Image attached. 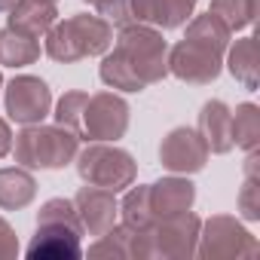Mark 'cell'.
Instances as JSON below:
<instances>
[{"label": "cell", "instance_id": "cell-1", "mask_svg": "<svg viewBox=\"0 0 260 260\" xmlns=\"http://www.w3.org/2000/svg\"><path fill=\"white\" fill-rule=\"evenodd\" d=\"M113 40V49H107L98 64V77L107 89L135 95L169 77V40L162 31L128 22Z\"/></svg>", "mask_w": 260, "mask_h": 260}, {"label": "cell", "instance_id": "cell-2", "mask_svg": "<svg viewBox=\"0 0 260 260\" xmlns=\"http://www.w3.org/2000/svg\"><path fill=\"white\" fill-rule=\"evenodd\" d=\"M233 31L214 13H193L184 40L169 46V74L187 86H208L223 71V55Z\"/></svg>", "mask_w": 260, "mask_h": 260}, {"label": "cell", "instance_id": "cell-3", "mask_svg": "<svg viewBox=\"0 0 260 260\" xmlns=\"http://www.w3.org/2000/svg\"><path fill=\"white\" fill-rule=\"evenodd\" d=\"M83 223L74 199H46L37 211V230L25 248L28 260H77L83 257Z\"/></svg>", "mask_w": 260, "mask_h": 260}, {"label": "cell", "instance_id": "cell-4", "mask_svg": "<svg viewBox=\"0 0 260 260\" xmlns=\"http://www.w3.org/2000/svg\"><path fill=\"white\" fill-rule=\"evenodd\" d=\"M113 46V25L92 13H77L55 22L43 34V52L58 64H74L83 58L104 55Z\"/></svg>", "mask_w": 260, "mask_h": 260}, {"label": "cell", "instance_id": "cell-5", "mask_svg": "<svg viewBox=\"0 0 260 260\" xmlns=\"http://www.w3.org/2000/svg\"><path fill=\"white\" fill-rule=\"evenodd\" d=\"M80 150V138L64 125H22V132L13 135V156L19 166L31 169V172H58L68 169L74 162Z\"/></svg>", "mask_w": 260, "mask_h": 260}, {"label": "cell", "instance_id": "cell-6", "mask_svg": "<svg viewBox=\"0 0 260 260\" xmlns=\"http://www.w3.org/2000/svg\"><path fill=\"white\" fill-rule=\"evenodd\" d=\"M199 226L202 220L193 211L172 214L153 220L150 230L135 233L132 230V257L135 260H187L196 257V242H199Z\"/></svg>", "mask_w": 260, "mask_h": 260}, {"label": "cell", "instance_id": "cell-7", "mask_svg": "<svg viewBox=\"0 0 260 260\" xmlns=\"http://www.w3.org/2000/svg\"><path fill=\"white\" fill-rule=\"evenodd\" d=\"M74 162H77V175L83 184H92L110 193H122L138 178L135 156L116 147V141H86V147L77 150Z\"/></svg>", "mask_w": 260, "mask_h": 260}, {"label": "cell", "instance_id": "cell-8", "mask_svg": "<svg viewBox=\"0 0 260 260\" xmlns=\"http://www.w3.org/2000/svg\"><path fill=\"white\" fill-rule=\"evenodd\" d=\"M132 107L119 92H95L86 98L77 138L80 141H119L128 132Z\"/></svg>", "mask_w": 260, "mask_h": 260}, {"label": "cell", "instance_id": "cell-9", "mask_svg": "<svg viewBox=\"0 0 260 260\" xmlns=\"http://www.w3.org/2000/svg\"><path fill=\"white\" fill-rule=\"evenodd\" d=\"M260 251V242L245 230V223L233 214H211L199 226L196 254L205 260H223V257H254Z\"/></svg>", "mask_w": 260, "mask_h": 260}, {"label": "cell", "instance_id": "cell-10", "mask_svg": "<svg viewBox=\"0 0 260 260\" xmlns=\"http://www.w3.org/2000/svg\"><path fill=\"white\" fill-rule=\"evenodd\" d=\"M4 107L7 116L19 125L43 122L52 113V89L34 74H16L10 83H4Z\"/></svg>", "mask_w": 260, "mask_h": 260}, {"label": "cell", "instance_id": "cell-11", "mask_svg": "<svg viewBox=\"0 0 260 260\" xmlns=\"http://www.w3.org/2000/svg\"><path fill=\"white\" fill-rule=\"evenodd\" d=\"M208 147L190 125H175L159 144V162L172 175H196L208 166Z\"/></svg>", "mask_w": 260, "mask_h": 260}, {"label": "cell", "instance_id": "cell-12", "mask_svg": "<svg viewBox=\"0 0 260 260\" xmlns=\"http://www.w3.org/2000/svg\"><path fill=\"white\" fill-rule=\"evenodd\" d=\"M74 208H77L80 223H83V230L89 236H101V233H107L119 220V199H116V193L92 187V184L77 190Z\"/></svg>", "mask_w": 260, "mask_h": 260}, {"label": "cell", "instance_id": "cell-13", "mask_svg": "<svg viewBox=\"0 0 260 260\" xmlns=\"http://www.w3.org/2000/svg\"><path fill=\"white\" fill-rule=\"evenodd\" d=\"M196 13V0H128V16L138 25L156 31H175L190 22Z\"/></svg>", "mask_w": 260, "mask_h": 260}, {"label": "cell", "instance_id": "cell-14", "mask_svg": "<svg viewBox=\"0 0 260 260\" xmlns=\"http://www.w3.org/2000/svg\"><path fill=\"white\" fill-rule=\"evenodd\" d=\"M196 202V184L190 181V175H166L156 184H150V208L153 217H172V214H184L190 211Z\"/></svg>", "mask_w": 260, "mask_h": 260}, {"label": "cell", "instance_id": "cell-15", "mask_svg": "<svg viewBox=\"0 0 260 260\" xmlns=\"http://www.w3.org/2000/svg\"><path fill=\"white\" fill-rule=\"evenodd\" d=\"M196 132L202 135L208 153H217V156L230 153L233 150V110L220 98L205 101L196 119Z\"/></svg>", "mask_w": 260, "mask_h": 260}, {"label": "cell", "instance_id": "cell-16", "mask_svg": "<svg viewBox=\"0 0 260 260\" xmlns=\"http://www.w3.org/2000/svg\"><path fill=\"white\" fill-rule=\"evenodd\" d=\"M55 22H58V10H55V4H46V0H16L7 10V28L22 31V34L37 37V40Z\"/></svg>", "mask_w": 260, "mask_h": 260}, {"label": "cell", "instance_id": "cell-17", "mask_svg": "<svg viewBox=\"0 0 260 260\" xmlns=\"http://www.w3.org/2000/svg\"><path fill=\"white\" fill-rule=\"evenodd\" d=\"M37 199V178L25 166H7L0 169V208L4 211H22Z\"/></svg>", "mask_w": 260, "mask_h": 260}, {"label": "cell", "instance_id": "cell-18", "mask_svg": "<svg viewBox=\"0 0 260 260\" xmlns=\"http://www.w3.org/2000/svg\"><path fill=\"white\" fill-rule=\"evenodd\" d=\"M223 64H226V71L233 74V80L242 83V89L257 92L260 77H257V46H254V37H242V40H236L233 46H226Z\"/></svg>", "mask_w": 260, "mask_h": 260}, {"label": "cell", "instance_id": "cell-19", "mask_svg": "<svg viewBox=\"0 0 260 260\" xmlns=\"http://www.w3.org/2000/svg\"><path fill=\"white\" fill-rule=\"evenodd\" d=\"M153 208H150V184H132L125 187V196L119 202V223L135 230V233H144L153 226Z\"/></svg>", "mask_w": 260, "mask_h": 260}, {"label": "cell", "instance_id": "cell-20", "mask_svg": "<svg viewBox=\"0 0 260 260\" xmlns=\"http://www.w3.org/2000/svg\"><path fill=\"white\" fill-rule=\"evenodd\" d=\"M40 40L37 37H28L22 31H13V28H4L0 31V64L4 68H28L40 58Z\"/></svg>", "mask_w": 260, "mask_h": 260}, {"label": "cell", "instance_id": "cell-21", "mask_svg": "<svg viewBox=\"0 0 260 260\" xmlns=\"http://www.w3.org/2000/svg\"><path fill=\"white\" fill-rule=\"evenodd\" d=\"M233 147L245 153L260 147V107L254 101H242L233 110Z\"/></svg>", "mask_w": 260, "mask_h": 260}, {"label": "cell", "instance_id": "cell-22", "mask_svg": "<svg viewBox=\"0 0 260 260\" xmlns=\"http://www.w3.org/2000/svg\"><path fill=\"white\" fill-rule=\"evenodd\" d=\"M257 166H260V153L251 150L245 156V181H242V190H239V214L248 223L260 220V175H257Z\"/></svg>", "mask_w": 260, "mask_h": 260}, {"label": "cell", "instance_id": "cell-23", "mask_svg": "<svg viewBox=\"0 0 260 260\" xmlns=\"http://www.w3.org/2000/svg\"><path fill=\"white\" fill-rule=\"evenodd\" d=\"M233 34L236 31H245L254 25L257 19V0H211V10Z\"/></svg>", "mask_w": 260, "mask_h": 260}, {"label": "cell", "instance_id": "cell-24", "mask_svg": "<svg viewBox=\"0 0 260 260\" xmlns=\"http://www.w3.org/2000/svg\"><path fill=\"white\" fill-rule=\"evenodd\" d=\"M89 257H122V260H128L132 257V230L116 220L107 233L95 236V242L89 245Z\"/></svg>", "mask_w": 260, "mask_h": 260}, {"label": "cell", "instance_id": "cell-25", "mask_svg": "<svg viewBox=\"0 0 260 260\" xmlns=\"http://www.w3.org/2000/svg\"><path fill=\"white\" fill-rule=\"evenodd\" d=\"M86 98H89V92L71 89V92H64L58 101H52V116H55V122L64 125V128H71L74 135H77V128H80V116H83Z\"/></svg>", "mask_w": 260, "mask_h": 260}, {"label": "cell", "instance_id": "cell-26", "mask_svg": "<svg viewBox=\"0 0 260 260\" xmlns=\"http://www.w3.org/2000/svg\"><path fill=\"white\" fill-rule=\"evenodd\" d=\"M19 236H16V230L10 226V220L7 217H0V260H13V257H19Z\"/></svg>", "mask_w": 260, "mask_h": 260}, {"label": "cell", "instance_id": "cell-27", "mask_svg": "<svg viewBox=\"0 0 260 260\" xmlns=\"http://www.w3.org/2000/svg\"><path fill=\"white\" fill-rule=\"evenodd\" d=\"M10 150H13V128H10V122L4 116H0V159L10 156Z\"/></svg>", "mask_w": 260, "mask_h": 260}, {"label": "cell", "instance_id": "cell-28", "mask_svg": "<svg viewBox=\"0 0 260 260\" xmlns=\"http://www.w3.org/2000/svg\"><path fill=\"white\" fill-rule=\"evenodd\" d=\"M13 4H16V0H0V13H7V10H10Z\"/></svg>", "mask_w": 260, "mask_h": 260}, {"label": "cell", "instance_id": "cell-29", "mask_svg": "<svg viewBox=\"0 0 260 260\" xmlns=\"http://www.w3.org/2000/svg\"><path fill=\"white\" fill-rule=\"evenodd\" d=\"M86 4H89V7H98V4H101V0H86Z\"/></svg>", "mask_w": 260, "mask_h": 260}, {"label": "cell", "instance_id": "cell-30", "mask_svg": "<svg viewBox=\"0 0 260 260\" xmlns=\"http://www.w3.org/2000/svg\"><path fill=\"white\" fill-rule=\"evenodd\" d=\"M0 92H4V74H0Z\"/></svg>", "mask_w": 260, "mask_h": 260}, {"label": "cell", "instance_id": "cell-31", "mask_svg": "<svg viewBox=\"0 0 260 260\" xmlns=\"http://www.w3.org/2000/svg\"><path fill=\"white\" fill-rule=\"evenodd\" d=\"M46 4H58V0H46Z\"/></svg>", "mask_w": 260, "mask_h": 260}]
</instances>
